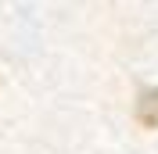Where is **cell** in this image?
<instances>
[{
    "label": "cell",
    "instance_id": "6da1fadb",
    "mask_svg": "<svg viewBox=\"0 0 158 154\" xmlns=\"http://www.w3.org/2000/svg\"><path fill=\"white\" fill-rule=\"evenodd\" d=\"M137 122L148 125V129H158V90H144L137 100Z\"/></svg>",
    "mask_w": 158,
    "mask_h": 154
}]
</instances>
